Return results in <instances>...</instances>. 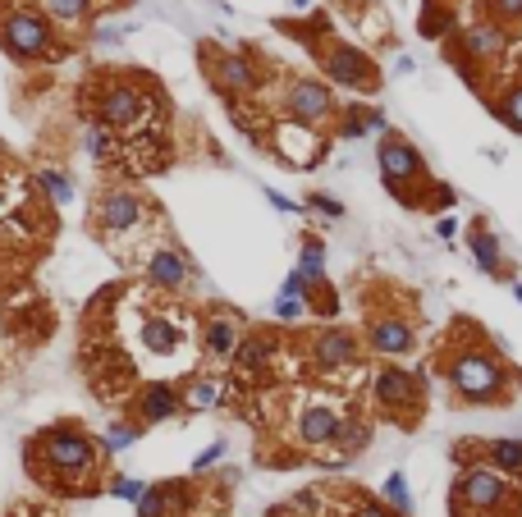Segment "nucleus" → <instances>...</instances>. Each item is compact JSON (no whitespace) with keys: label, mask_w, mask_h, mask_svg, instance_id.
Here are the masks:
<instances>
[{"label":"nucleus","mask_w":522,"mask_h":517,"mask_svg":"<svg viewBox=\"0 0 522 517\" xmlns=\"http://www.w3.org/2000/svg\"><path fill=\"white\" fill-rule=\"evenodd\" d=\"M152 97L138 92V87L120 83V87H106V97H101V119H106L110 129H147L152 124Z\"/></svg>","instance_id":"f8f14e48"},{"label":"nucleus","mask_w":522,"mask_h":517,"mask_svg":"<svg viewBox=\"0 0 522 517\" xmlns=\"http://www.w3.org/2000/svg\"><path fill=\"white\" fill-rule=\"evenodd\" d=\"M284 115H289V124H303V129L330 124L339 115L330 83H321V78H294L289 92H284Z\"/></svg>","instance_id":"423d86ee"},{"label":"nucleus","mask_w":522,"mask_h":517,"mask_svg":"<svg viewBox=\"0 0 522 517\" xmlns=\"http://www.w3.org/2000/svg\"><path fill=\"white\" fill-rule=\"evenodd\" d=\"M468 252H472L481 275H504V248H500V238L490 234V225L468 229Z\"/></svg>","instance_id":"6ab92c4d"},{"label":"nucleus","mask_w":522,"mask_h":517,"mask_svg":"<svg viewBox=\"0 0 522 517\" xmlns=\"http://www.w3.org/2000/svg\"><path fill=\"white\" fill-rule=\"evenodd\" d=\"M454 23H458L454 5H440V0H426V5H422V19H417V33H422V37H431V42H440V37H449V33H454Z\"/></svg>","instance_id":"4be33fe9"},{"label":"nucleus","mask_w":522,"mask_h":517,"mask_svg":"<svg viewBox=\"0 0 522 517\" xmlns=\"http://www.w3.org/2000/svg\"><path fill=\"white\" fill-rule=\"evenodd\" d=\"M458 206V193L449 184H431V197H426V211H440V216H449Z\"/></svg>","instance_id":"473e14b6"},{"label":"nucleus","mask_w":522,"mask_h":517,"mask_svg":"<svg viewBox=\"0 0 522 517\" xmlns=\"http://www.w3.org/2000/svg\"><path fill=\"white\" fill-rule=\"evenodd\" d=\"M509 293H513V302L522 307V280H509Z\"/></svg>","instance_id":"37998d69"},{"label":"nucleus","mask_w":522,"mask_h":517,"mask_svg":"<svg viewBox=\"0 0 522 517\" xmlns=\"http://www.w3.org/2000/svg\"><path fill=\"white\" fill-rule=\"evenodd\" d=\"M435 238H445V243H454V238H458V220H454V211L435 220Z\"/></svg>","instance_id":"e433bc0d"},{"label":"nucleus","mask_w":522,"mask_h":517,"mask_svg":"<svg viewBox=\"0 0 522 517\" xmlns=\"http://www.w3.org/2000/svg\"><path fill=\"white\" fill-rule=\"evenodd\" d=\"M174 412H179V389H174L170 380H147V385L138 389V417L147 421V426L170 421Z\"/></svg>","instance_id":"f3484780"},{"label":"nucleus","mask_w":522,"mask_h":517,"mask_svg":"<svg viewBox=\"0 0 522 517\" xmlns=\"http://www.w3.org/2000/svg\"><path fill=\"white\" fill-rule=\"evenodd\" d=\"M271 353H275L271 339H243V348H239V357H234V362H239L243 371H261Z\"/></svg>","instance_id":"c85d7f7f"},{"label":"nucleus","mask_w":522,"mask_h":517,"mask_svg":"<svg viewBox=\"0 0 522 517\" xmlns=\"http://www.w3.org/2000/svg\"><path fill=\"white\" fill-rule=\"evenodd\" d=\"M481 10H486L490 23H500V28L522 23V0H481Z\"/></svg>","instance_id":"7c9ffc66"},{"label":"nucleus","mask_w":522,"mask_h":517,"mask_svg":"<svg viewBox=\"0 0 522 517\" xmlns=\"http://www.w3.org/2000/svg\"><path fill=\"white\" fill-rule=\"evenodd\" d=\"M188 504V490L179 481H165V485H147V495H142L138 513L142 517H174L179 508Z\"/></svg>","instance_id":"aec40b11"},{"label":"nucleus","mask_w":522,"mask_h":517,"mask_svg":"<svg viewBox=\"0 0 522 517\" xmlns=\"http://www.w3.org/2000/svg\"><path fill=\"white\" fill-rule=\"evenodd\" d=\"M348 412H339L330 399H303L298 408V421H294V440L303 449H335V435L344 426Z\"/></svg>","instance_id":"9b49d317"},{"label":"nucleus","mask_w":522,"mask_h":517,"mask_svg":"<svg viewBox=\"0 0 522 517\" xmlns=\"http://www.w3.org/2000/svg\"><path fill=\"white\" fill-rule=\"evenodd\" d=\"M97 229L110 238V243L142 234V229H147V197L129 193V188H110V193L97 202Z\"/></svg>","instance_id":"6e6552de"},{"label":"nucleus","mask_w":522,"mask_h":517,"mask_svg":"<svg viewBox=\"0 0 522 517\" xmlns=\"http://www.w3.org/2000/svg\"><path fill=\"white\" fill-rule=\"evenodd\" d=\"M110 453H120V449H129V444H133V431H129V426H115V431H110Z\"/></svg>","instance_id":"ea45409f"},{"label":"nucleus","mask_w":522,"mask_h":517,"mask_svg":"<svg viewBox=\"0 0 522 517\" xmlns=\"http://www.w3.org/2000/svg\"><path fill=\"white\" fill-rule=\"evenodd\" d=\"M445 385L463 408H504L513 389H522V376L504 353L472 339V344L454 348V357L445 362Z\"/></svg>","instance_id":"f257e3e1"},{"label":"nucleus","mask_w":522,"mask_h":517,"mask_svg":"<svg viewBox=\"0 0 522 517\" xmlns=\"http://www.w3.org/2000/svg\"><path fill=\"white\" fill-rule=\"evenodd\" d=\"M5 206H10V184L0 179V211H5Z\"/></svg>","instance_id":"c03bdc74"},{"label":"nucleus","mask_w":522,"mask_h":517,"mask_svg":"<svg viewBox=\"0 0 522 517\" xmlns=\"http://www.w3.org/2000/svg\"><path fill=\"white\" fill-rule=\"evenodd\" d=\"M367 348L376 357H403L417 348V325L399 312H381L367 321Z\"/></svg>","instance_id":"2eb2a0df"},{"label":"nucleus","mask_w":522,"mask_h":517,"mask_svg":"<svg viewBox=\"0 0 522 517\" xmlns=\"http://www.w3.org/2000/svg\"><path fill=\"white\" fill-rule=\"evenodd\" d=\"M184 403H188V408H197V412L220 408V403H225V380H220V376H197L193 385H188Z\"/></svg>","instance_id":"b1692460"},{"label":"nucleus","mask_w":522,"mask_h":517,"mask_svg":"<svg viewBox=\"0 0 522 517\" xmlns=\"http://www.w3.org/2000/svg\"><path fill=\"white\" fill-rule=\"evenodd\" d=\"M133 348L152 362H179V357L193 353V330H188L184 312H170V307H147V312L133 316Z\"/></svg>","instance_id":"f03ea898"},{"label":"nucleus","mask_w":522,"mask_h":517,"mask_svg":"<svg viewBox=\"0 0 522 517\" xmlns=\"http://www.w3.org/2000/svg\"><path fill=\"white\" fill-rule=\"evenodd\" d=\"M348 517H399V513H394V508L385 504V499H362V504L353 508Z\"/></svg>","instance_id":"f704fd0d"},{"label":"nucleus","mask_w":522,"mask_h":517,"mask_svg":"<svg viewBox=\"0 0 522 517\" xmlns=\"http://www.w3.org/2000/svg\"><path fill=\"white\" fill-rule=\"evenodd\" d=\"M381 499H385V504H390L399 517L413 513V490H408V476H403V472H390V476H385Z\"/></svg>","instance_id":"bb28decb"},{"label":"nucleus","mask_w":522,"mask_h":517,"mask_svg":"<svg viewBox=\"0 0 522 517\" xmlns=\"http://www.w3.org/2000/svg\"><path fill=\"white\" fill-rule=\"evenodd\" d=\"M376 165H381L385 188H390V193L399 197L403 206H417V197L408 193V184H417V179L426 174L422 151H417L413 142L403 138V133H385V138L376 142Z\"/></svg>","instance_id":"7ed1b4c3"},{"label":"nucleus","mask_w":522,"mask_h":517,"mask_svg":"<svg viewBox=\"0 0 522 517\" xmlns=\"http://www.w3.org/2000/svg\"><path fill=\"white\" fill-rule=\"evenodd\" d=\"M0 37H5V46H10L19 60H33V55L51 51V28H46V19L33 10L5 14V19H0Z\"/></svg>","instance_id":"ddd939ff"},{"label":"nucleus","mask_w":522,"mask_h":517,"mask_svg":"<svg viewBox=\"0 0 522 517\" xmlns=\"http://www.w3.org/2000/svg\"><path fill=\"white\" fill-rule=\"evenodd\" d=\"M266 202H271L275 211H298V202H289L284 193H266Z\"/></svg>","instance_id":"79ce46f5"},{"label":"nucleus","mask_w":522,"mask_h":517,"mask_svg":"<svg viewBox=\"0 0 522 517\" xmlns=\"http://www.w3.org/2000/svg\"><path fill=\"white\" fill-rule=\"evenodd\" d=\"M216 78L229 87V92H252V87H257V74H252V65L243 60V55H220Z\"/></svg>","instance_id":"5701e85b"},{"label":"nucleus","mask_w":522,"mask_h":517,"mask_svg":"<svg viewBox=\"0 0 522 517\" xmlns=\"http://www.w3.org/2000/svg\"><path fill=\"white\" fill-rule=\"evenodd\" d=\"M87 147H92V156H106V151H110V138L101 133V124H97V129H87Z\"/></svg>","instance_id":"58836bf2"},{"label":"nucleus","mask_w":522,"mask_h":517,"mask_svg":"<svg viewBox=\"0 0 522 517\" xmlns=\"http://www.w3.org/2000/svg\"><path fill=\"white\" fill-rule=\"evenodd\" d=\"M358 357H362L358 334L344 330V325H330V330H321V334L312 339V362L326 371V376L353 371V367H358Z\"/></svg>","instance_id":"4468645a"},{"label":"nucleus","mask_w":522,"mask_h":517,"mask_svg":"<svg viewBox=\"0 0 522 517\" xmlns=\"http://www.w3.org/2000/svg\"><path fill=\"white\" fill-rule=\"evenodd\" d=\"M321 74H326V83L348 87V92H376V83H381L376 65L348 42H335L321 51Z\"/></svg>","instance_id":"1a4fd4ad"},{"label":"nucleus","mask_w":522,"mask_h":517,"mask_svg":"<svg viewBox=\"0 0 522 517\" xmlns=\"http://www.w3.org/2000/svg\"><path fill=\"white\" fill-rule=\"evenodd\" d=\"M289 5H298V10H307V0H289Z\"/></svg>","instance_id":"a18cd8bd"},{"label":"nucleus","mask_w":522,"mask_h":517,"mask_svg":"<svg viewBox=\"0 0 522 517\" xmlns=\"http://www.w3.org/2000/svg\"><path fill=\"white\" fill-rule=\"evenodd\" d=\"M303 312H307V302L294 298V293H280V298H275V316H280V321H298Z\"/></svg>","instance_id":"72a5a7b5"},{"label":"nucleus","mask_w":522,"mask_h":517,"mask_svg":"<svg viewBox=\"0 0 522 517\" xmlns=\"http://www.w3.org/2000/svg\"><path fill=\"white\" fill-rule=\"evenodd\" d=\"M490 110H495V119H500L504 129H513V133H522V83H513V87H504L500 97L490 101Z\"/></svg>","instance_id":"393cba45"},{"label":"nucleus","mask_w":522,"mask_h":517,"mask_svg":"<svg viewBox=\"0 0 522 517\" xmlns=\"http://www.w3.org/2000/svg\"><path fill=\"white\" fill-rule=\"evenodd\" d=\"M454 499L468 508V513H495V508H504V499H509V476L495 472L486 458H481V463H468L463 476H458Z\"/></svg>","instance_id":"0eeeda50"},{"label":"nucleus","mask_w":522,"mask_h":517,"mask_svg":"<svg viewBox=\"0 0 522 517\" xmlns=\"http://www.w3.org/2000/svg\"><path fill=\"white\" fill-rule=\"evenodd\" d=\"M486 463L504 476H522V435H500L486 440Z\"/></svg>","instance_id":"412c9836"},{"label":"nucleus","mask_w":522,"mask_h":517,"mask_svg":"<svg viewBox=\"0 0 522 517\" xmlns=\"http://www.w3.org/2000/svg\"><path fill=\"white\" fill-rule=\"evenodd\" d=\"M220 458H225V444H211L207 453H197V463H193V472H207L211 463H220Z\"/></svg>","instance_id":"4c0bfd02"},{"label":"nucleus","mask_w":522,"mask_h":517,"mask_svg":"<svg viewBox=\"0 0 522 517\" xmlns=\"http://www.w3.org/2000/svg\"><path fill=\"white\" fill-rule=\"evenodd\" d=\"M115 495L120 499H133V504H142V495H147V485L133 481V476H124V481H115Z\"/></svg>","instance_id":"c9c22d12"},{"label":"nucleus","mask_w":522,"mask_h":517,"mask_svg":"<svg viewBox=\"0 0 522 517\" xmlns=\"http://www.w3.org/2000/svg\"><path fill=\"white\" fill-rule=\"evenodd\" d=\"M367 106H348L339 119V138H367Z\"/></svg>","instance_id":"2f4dec72"},{"label":"nucleus","mask_w":522,"mask_h":517,"mask_svg":"<svg viewBox=\"0 0 522 517\" xmlns=\"http://www.w3.org/2000/svg\"><path fill=\"white\" fill-rule=\"evenodd\" d=\"M37 453H42V463L51 467L55 476H83L97 467V444L87 440L78 426H55L37 440Z\"/></svg>","instance_id":"20e7f679"},{"label":"nucleus","mask_w":522,"mask_h":517,"mask_svg":"<svg viewBox=\"0 0 522 517\" xmlns=\"http://www.w3.org/2000/svg\"><path fill=\"white\" fill-rule=\"evenodd\" d=\"M184 280H188V261L179 248H156L152 257H147V284H152V289L174 293Z\"/></svg>","instance_id":"a211bd4d"},{"label":"nucleus","mask_w":522,"mask_h":517,"mask_svg":"<svg viewBox=\"0 0 522 517\" xmlns=\"http://www.w3.org/2000/svg\"><path fill=\"white\" fill-rule=\"evenodd\" d=\"M37 184H42V193L51 197L55 206H69V202H74V184H69L60 170H37Z\"/></svg>","instance_id":"cd10ccee"},{"label":"nucleus","mask_w":522,"mask_h":517,"mask_svg":"<svg viewBox=\"0 0 522 517\" xmlns=\"http://www.w3.org/2000/svg\"><path fill=\"white\" fill-rule=\"evenodd\" d=\"M367 440H371V426H367V421L344 417V426H339V435H335L339 458H353V453H362V449H367Z\"/></svg>","instance_id":"a878e982"},{"label":"nucleus","mask_w":522,"mask_h":517,"mask_svg":"<svg viewBox=\"0 0 522 517\" xmlns=\"http://www.w3.org/2000/svg\"><path fill=\"white\" fill-rule=\"evenodd\" d=\"M371 403L385 417H413V412H422V376L408 367H376L371 371Z\"/></svg>","instance_id":"39448f33"},{"label":"nucleus","mask_w":522,"mask_h":517,"mask_svg":"<svg viewBox=\"0 0 522 517\" xmlns=\"http://www.w3.org/2000/svg\"><path fill=\"white\" fill-rule=\"evenodd\" d=\"M312 206L316 211H326V216H344V202H335V197H326V193H316Z\"/></svg>","instance_id":"a19ab883"},{"label":"nucleus","mask_w":522,"mask_h":517,"mask_svg":"<svg viewBox=\"0 0 522 517\" xmlns=\"http://www.w3.org/2000/svg\"><path fill=\"white\" fill-rule=\"evenodd\" d=\"M202 348H207L211 362H229V357H239V348H243V321L234 312H211L207 325H202Z\"/></svg>","instance_id":"dca6fc26"},{"label":"nucleus","mask_w":522,"mask_h":517,"mask_svg":"<svg viewBox=\"0 0 522 517\" xmlns=\"http://www.w3.org/2000/svg\"><path fill=\"white\" fill-rule=\"evenodd\" d=\"M504 46H509V33H504L500 23L477 19L472 28H463V33H458V69H463V78L477 83V65L500 60Z\"/></svg>","instance_id":"9d476101"},{"label":"nucleus","mask_w":522,"mask_h":517,"mask_svg":"<svg viewBox=\"0 0 522 517\" xmlns=\"http://www.w3.org/2000/svg\"><path fill=\"white\" fill-rule=\"evenodd\" d=\"M46 14L60 23H83L87 14H92V0H42Z\"/></svg>","instance_id":"c756f323"}]
</instances>
